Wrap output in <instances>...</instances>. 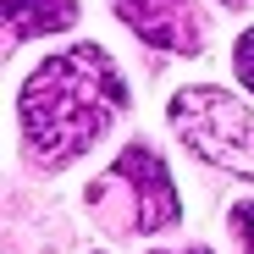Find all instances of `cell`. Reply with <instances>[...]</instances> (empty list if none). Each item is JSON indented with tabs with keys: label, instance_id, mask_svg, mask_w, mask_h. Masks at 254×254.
I'll return each mask as SVG.
<instances>
[{
	"label": "cell",
	"instance_id": "6da1fadb",
	"mask_svg": "<svg viewBox=\"0 0 254 254\" xmlns=\"http://www.w3.org/2000/svg\"><path fill=\"white\" fill-rule=\"evenodd\" d=\"M122 105H127V83L100 45H77L33 66L17 100L22 138L45 166H66L72 155H83L122 116Z\"/></svg>",
	"mask_w": 254,
	"mask_h": 254
},
{
	"label": "cell",
	"instance_id": "7a4b0ae2",
	"mask_svg": "<svg viewBox=\"0 0 254 254\" xmlns=\"http://www.w3.org/2000/svg\"><path fill=\"white\" fill-rule=\"evenodd\" d=\"M172 127L199 160L254 183V105H243L227 89L193 83L172 94Z\"/></svg>",
	"mask_w": 254,
	"mask_h": 254
},
{
	"label": "cell",
	"instance_id": "3957f363",
	"mask_svg": "<svg viewBox=\"0 0 254 254\" xmlns=\"http://www.w3.org/2000/svg\"><path fill=\"white\" fill-rule=\"evenodd\" d=\"M111 188H122L127 210H122V221L116 227H133V232H160V227H172L177 221V188H172V172H166V160L149 149V144H127L116 160H111V172L100 177Z\"/></svg>",
	"mask_w": 254,
	"mask_h": 254
},
{
	"label": "cell",
	"instance_id": "277c9868",
	"mask_svg": "<svg viewBox=\"0 0 254 254\" xmlns=\"http://www.w3.org/2000/svg\"><path fill=\"white\" fill-rule=\"evenodd\" d=\"M116 17L133 28L138 39L160 50H199V17L193 0H111Z\"/></svg>",
	"mask_w": 254,
	"mask_h": 254
},
{
	"label": "cell",
	"instance_id": "5b68a950",
	"mask_svg": "<svg viewBox=\"0 0 254 254\" xmlns=\"http://www.w3.org/2000/svg\"><path fill=\"white\" fill-rule=\"evenodd\" d=\"M11 17H17V33H33V28H66L72 22V0H6Z\"/></svg>",
	"mask_w": 254,
	"mask_h": 254
},
{
	"label": "cell",
	"instance_id": "8992f818",
	"mask_svg": "<svg viewBox=\"0 0 254 254\" xmlns=\"http://www.w3.org/2000/svg\"><path fill=\"white\" fill-rule=\"evenodd\" d=\"M232 227L243 238V254H254V199H238L232 204Z\"/></svg>",
	"mask_w": 254,
	"mask_h": 254
},
{
	"label": "cell",
	"instance_id": "52a82bcc",
	"mask_svg": "<svg viewBox=\"0 0 254 254\" xmlns=\"http://www.w3.org/2000/svg\"><path fill=\"white\" fill-rule=\"evenodd\" d=\"M232 61H238V77L249 83V94H254V28L238 39V50H232Z\"/></svg>",
	"mask_w": 254,
	"mask_h": 254
},
{
	"label": "cell",
	"instance_id": "ba28073f",
	"mask_svg": "<svg viewBox=\"0 0 254 254\" xmlns=\"http://www.w3.org/2000/svg\"><path fill=\"white\" fill-rule=\"evenodd\" d=\"M155 254H166V249H155ZM183 254H210V249H183Z\"/></svg>",
	"mask_w": 254,
	"mask_h": 254
},
{
	"label": "cell",
	"instance_id": "9c48e42d",
	"mask_svg": "<svg viewBox=\"0 0 254 254\" xmlns=\"http://www.w3.org/2000/svg\"><path fill=\"white\" fill-rule=\"evenodd\" d=\"M221 6H238V0H221Z\"/></svg>",
	"mask_w": 254,
	"mask_h": 254
}]
</instances>
